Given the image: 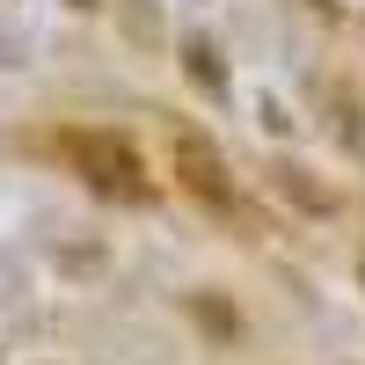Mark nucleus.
<instances>
[{
  "label": "nucleus",
  "mask_w": 365,
  "mask_h": 365,
  "mask_svg": "<svg viewBox=\"0 0 365 365\" xmlns=\"http://www.w3.org/2000/svg\"><path fill=\"white\" fill-rule=\"evenodd\" d=\"M58 154H66L81 175H88V190H103V197H154V182H146V168H139V154L125 139H110V132H66L58 139Z\"/></svg>",
  "instance_id": "1"
},
{
  "label": "nucleus",
  "mask_w": 365,
  "mask_h": 365,
  "mask_svg": "<svg viewBox=\"0 0 365 365\" xmlns=\"http://www.w3.org/2000/svg\"><path fill=\"white\" fill-rule=\"evenodd\" d=\"M168 161H175V182L190 197H205V205H227V161L212 154V139H197V132H175L168 139Z\"/></svg>",
  "instance_id": "2"
},
{
  "label": "nucleus",
  "mask_w": 365,
  "mask_h": 365,
  "mask_svg": "<svg viewBox=\"0 0 365 365\" xmlns=\"http://www.w3.org/2000/svg\"><path fill=\"white\" fill-rule=\"evenodd\" d=\"M278 197H292L299 212H322V220L336 212V190H322V182H314L307 168H278Z\"/></svg>",
  "instance_id": "3"
},
{
  "label": "nucleus",
  "mask_w": 365,
  "mask_h": 365,
  "mask_svg": "<svg viewBox=\"0 0 365 365\" xmlns=\"http://www.w3.org/2000/svg\"><path fill=\"white\" fill-rule=\"evenodd\" d=\"M182 66H190V81L205 88V96H227V73H220V51H212L205 37H190V44H182Z\"/></svg>",
  "instance_id": "4"
},
{
  "label": "nucleus",
  "mask_w": 365,
  "mask_h": 365,
  "mask_svg": "<svg viewBox=\"0 0 365 365\" xmlns=\"http://www.w3.org/2000/svg\"><path fill=\"white\" fill-rule=\"evenodd\" d=\"M190 314L205 322V336H220V344H234V336H241V314L227 307V299H212V292H190Z\"/></svg>",
  "instance_id": "5"
},
{
  "label": "nucleus",
  "mask_w": 365,
  "mask_h": 365,
  "mask_svg": "<svg viewBox=\"0 0 365 365\" xmlns=\"http://www.w3.org/2000/svg\"><path fill=\"white\" fill-rule=\"evenodd\" d=\"M329 110H336V139H358V132H365V117H358V103H344V96H336Z\"/></svg>",
  "instance_id": "6"
},
{
  "label": "nucleus",
  "mask_w": 365,
  "mask_h": 365,
  "mask_svg": "<svg viewBox=\"0 0 365 365\" xmlns=\"http://www.w3.org/2000/svg\"><path fill=\"white\" fill-rule=\"evenodd\" d=\"M66 8H103V0H66Z\"/></svg>",
  "instance_id": "7"
}]
</instances>
